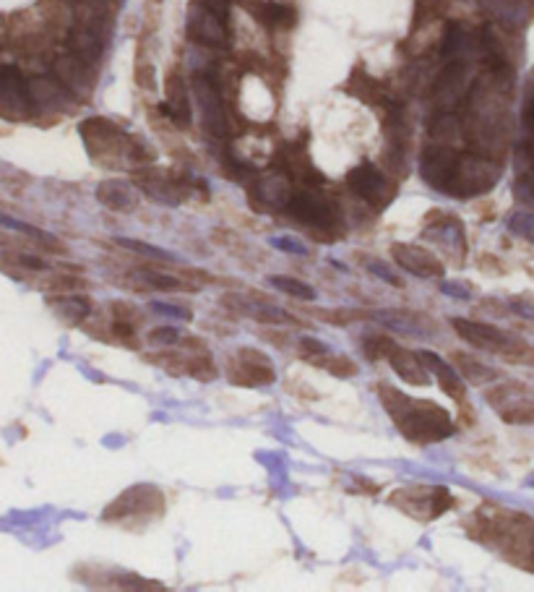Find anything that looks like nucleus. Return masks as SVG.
Wrapping results in <instances>:
<instances>
[{"label": "nucleus", "instance_id": "nucleus-1", "mask_svg": "<svg viewBox=\"0 0 534 592\" xmlns=\"http://www.w3.org/2000/svg\"><path fill=\"white\" fill-rule=\"evenodd\" d=\"M376 392L389 418L394 420V426L412 444H438V441L449 439L451 433H456V423L451 420V415L436 402L412 400L402 389H396L386 381H378Z\"/></svg>", "mask_w": 534, "mask_h": 592}, {"label": "nucleus", "instance_id": "nucleus-2", "mask_svg": "<svg viewBox=\"0 0 534 592\" xmlns=\"http://www.w3.org/2000/svg\"><path fill=\"white\" fill-rule=\"evenodd\" d=\"M389 504H394L399 512L407 517L417 519V522H433L441 514H446L456 499L449 493V488L443 486H404L389 496Z\"/></svg>", "mask_w": 534, "mask_h": 592}, {"label": "nucleus", "instance_id": "nucleus-3", "mask_svg": "<svg viewBox=\"0 0 534 592\" xmlns=\"http://www.w3.org/2000/svg\"><path fill=\"white\" fill-rule=\"evenodd\" d=\"M482 397L508 426H532L534 423V397L524 381H498L495 386H488Z\"/></svg>", "mask_w": 534, "mask_h": 592}, {"label": "nucleus", "instance_id": "nucleus-4", "mask_svg": "<svg viewBox=\"0 0 534 592\" xmlns=\"http://www.w3.org/2000/svg\"><path fill=\"white\" fill-rule=\"evenodd\" d=\"M454 332L462 337L467 345H472L475 350H485V353L503 355L508 360H519L521 355L527 353L529 347L524 342H519L514 334L503 332L493 324H482V321L472 319H451Z\"/></svg>", "mask_w": 534, "mask_h": 592}, {"label": "nucleus", "instance_id": "nucleus-5", "mask_svg": "<svg viewBox=\"0 0 534 592\" xmlns=\"http://www.w3.org/2000/svg\"><path fill=\"white\" fill-rule=\"evenodd\" d=\"M225 373L230 384L235 386H271L277 381V371H274V360L256 347H238V353L232 355L225 363Z\"/></svg>", "mask_w": 534, "mask_h": 592}, {"label": "nucleus", "instance_id": "nucleus-6", "mask_svg": "<svg viewBox=\"0 0 534 592\" xmlns=\"http://www.w3.org/2000/svg\"><path fill=\"white\" fill-rule=\"evenodd\" d=\"M165 512V499L162 493L154 486H133L126 493H120L113 504L107 506L102 519L105 522H126L133 514H141V517L157 519L159 514Z\"/></svg>", "mask_w": 534, "mask_h": 592}, {"label": "nucleus", "instance_id": "nucleus-7", "mask_svg": "<svg viewBox=\"0 0 534 592\" xmlns=\"http://www.w3.org/2000/svg\"><path fill=\"white\" fill-rule=\"evenodd\" d=\"M498 178H501V167L482 160V157H475V154H467L462 160H456L449 193H459V196L485 193L498 183Z\"/></svg>", "mask_w": 534, "mask_h": 592}, {"label": "nucleus", "instance_id": "nucleus-8", "mask_svg": "<svg viewBox=\"0 0 534 592\" xmlns=\"http://www.w3.org/2000/svg\"><path fill=\"white\" fill-rule=\"evenodd\" d=\"M347 183H350L352 191H355L365 204H370V207L383 209L396 196L394 183L383 178L376 167L368 165V162H365V165H357L355 170H350Z\"/></svg>", "mask_w": 534, "mask_h": 592}, {"label": "nucleus", "instance_id": "nucleus-9", "mask_svg": "<svg viewBox=\"0 0 534 592\" xmlns=\"http://www.w3.org/2000/svg\"><path fill=\"white\" fill-rule=\"evenodd\" d=\"M391 259L396 261V267H402L404 272L422 277V280H441L446 274L441 256L422 246H412V243H391Z\"/></svg>", "mask_w": 534, "mask_h": 592}, {"label": "nucleus", "instance_id": "nucleus-10", "mask_svg": "<svg viewBox=\"0 0 534 592\" xmlns=\"http://www.w3.org/2000/svg\"><path fill=\"white\" fill-rule=\"evenodd\" d=\"M32 97L24 76L11 66L0 68V118H27Z\"/></svg>", "mask_w": 534, "mask_h": 592}, {"label": "nucleus", "instance_id": "nucleus-11", "mask_svg": "<svg viewBox=\"0 0 534 592\" xmlns=\"http://www.w3.org/2000/svg\"><path fill=\"white\" fill-rule=\"evenodd\" d=\"M136 186L154 201H162L167 207H178L188 199V186L185 180L175 178L170 173H162V170H144V173L136 175Z\"/></svg>", "mask_w": 534, "mask_h": 592}, {"label": "nucleus", "instance_id": "nucleus-12", "mask_svg": "<svg viewBox=\"0 0 534 592\" xmlns=\"http://www.w3.org/2000/svg\"><path fill=\"white\" fill-rule=\"evenodd\" d=\"M126 285L136 293H152V290H159V293H183V290H191L196 293L198 287L191 285L188 280H180L175 274L165 272V269H154V267H141L133 269L126 277Z\"/></svg>", "mask_w": 534, "mask_h": 592}, {"label": "nucleus", "instance_id": "nucleus-13", "mask_svg": "<svg viewBox=\"0 0 534 592\" xmlns=\"http://www.w3.org/2000/svg\"><path fill=\"white\" fill-rule=\"evenodd\" d=\"M196 97L201 105V115H204V128L214 136H225L230 131V120H227V110L222 105L217 87L206 81L204 76L196 79Z\"/></svg>", "mask_w": 534, "mask_h": 592}, {"label": "nucleus", "instance_id": "nucleus-14", "mask_svg": "<svg viewBox=\"0 0 534 592\" xmlns=\"http://www.w3.org/2000/svg\"><path fill=\"white\" fill-rule=\"evenodd\" d=\"M188 32L196 42L209 47H225L227 45V29L225 19L214 11H209L206 6H193L191 21H188Z\"/></svg>", "mask_w": 534, "mask_h": 592}, {"label": "nucleus", "instance_id": "nucleus-15", "mask_svg": "<svg viewBox=\"0 0 534 592\" xmlns=\"http://www.w3.org/2000/svg\"><path fill=\"white\" fill-rule=\"evenodd\" d=\"M420 355L422 360H425V366H428L430 376H436L441 392L446 394V397H451L454 402H459V405H464V402H467V384H464V379L459 376V371H456L451 363H446L441 355L430 353V350H425V353Z\"/></svg>", "mask_w": 534, "mask_h": 592}, {"label": "nucleus", "instance_id": "nucleus-16", "mask_svg": "<svg viewBox=\"0 0 534 592\" xmlns=\"http://www.w3.org/2000/svg\"><path fill=\"white\" fill-rule=\"evenodd\" d=\"M389 363H391V368H394L396 376H399L404 384H412V386H428L430 384V371H428V366H425L422 355L412 353V350H407V347H402V345L396 347L394 353L389 355Z\"/></svg>", "mask_w": 534, "mask_h": 592}, {"label": "nucleus", "instance_id": "nucleus-17", "mask_svg": "<svg viewBox=\"0 0 534 592\" xmlns=\"http://www.w3.org/2000/svg\"><path fill=\"white\" fill-rule=\"evenodd\" d=\"M165 92L167 100L159 105V113L167 115L178 128H185L191 123V105H188V92H185L183 79L178 74H172L165 84Z\"/></svg>", "mask_w": 534, "mask_h": 592}, {"label": "nucleus", "instance_id": "nucleus-18", "mask_svg": "<svg viewBox=\"0 0 534 592\" xmlns=\"http://www.w3.org/2000/svg\"><path fill=\"white\" fill-rule=\"evenodd\" d=\"M50 308L66 326H81L92 316V298L79 293H63L58 298H50Z\"/></svg>", "mask_w": 534, "mask_h": 592}, {"label": "nucleus", "instance_id": "nucleus-19", "mask_svg": "<svg viewBox=\"0 0 534 592\" xmlns=\"http://www.w3.org/2000/svg\"><path fill=\"white\" fill-rule=\"evenodd\" d=\"M97 201L110 212L128 214L139 207V196L128 183H120V180H105L97 186Z\"/></svg>", "mask_w": 534, "mask_h": 592}, {"label": "nucleus", "instance_id": "nucleus-20", "mask_svg": "<svg viewBox=\"0 0 534 592\" xmlns=\"http://www.w3.org/2000/svg\"><path fill=\"white\" fill-rule=\"evenodd\" d=\"M451 366L459 371V376H462L467 384L485 386V384H490V381H498V371H495V368L485 366V363H482V360H477L475 355L462 353V350L451 353Z\"/></svg>", "mask_w": 534, "mask_h": 592}, {"label": "nucleus", "instance_id": "nucleus-21", "mask_svg": "<svg viewBox=\"0 0 534 592\" xmlns=\"http://www.w3.org/2000/svg\"><path fill=\"white\" fill-rule=\"evenodd\" d=\"M86 60H81L79 55H63V58L55 60V74L58 81L71 92L81 94L89 89V79H86Z\"/></svg>", "mask_w": 534, "mask_h": 592}, {"label": "nucleus", "instance_id": "nucleus-22", "mask_svg": "<svg viewBox=\"0 0 534 592\" xmlns=\"http://www.w3.org/2000/svg\"><path fill=\"white\" fill-rule=\"evenodd\" d=\"M27 87H29V97H32L34 105L58 107V105H66V100H68L66 87H63L60 81L47 79V76L27 81Z\"/></svg>", "mask_w": 534, "mask_h": 592}, {"label": "nucleus", "instance_id": "nucleus-23", "mask_svg": "<svg viewBox=\"0 0 534 592\" xmlns=\"http://www.w3.org/2000/svg\"><path fill=\"white\" fill-rule=\"evenodd\" d=\"M71 50L73 55H79L81 60L92 63V60H97L99 55H102V37H99L97 29H89V27L73 29Z\"/></svg>", "mask_w": 534, "mask_h": 592}, {"label": "nucleus", "instance_id": "nucleus-24", "mask_svg": "<svg viewBox=\"0 0 534 592\" xmlns=\"http://www.w3.org/2000/svg\"><path fill=\"white\" fill-rule=\"evenodd\" d=\"M144 360L170 376H185V368H188V355L172 350V347H159L154 353H144Z\"/></svg>", "mask_w": 534, "mask_h": 592}, {"label": "nucleus", "instance_id": "nucleus-25", "mask_svg": "<svg viewBox=\"0 0 534 592\" xmlns=\"http://www.w3.org/2000/svg\"><path fill=\"white\" fill-rule=\"evenodd\" d=\"M310 366L321 368V371L331 373V376H337V379H352V376H357V373H360V368H357L355 360L347 358V355L331 353V350L326 355H321V358L310 360Z\"/></svg>", "mask_w": 534, "mask_h": 592}, {"label": "nucleus", "instance_id": "nucleus-26", "mask_svg": "<svg viewBox=\"0 0 534 592\" xmlns=\"http://www.w3.org/2000/svg\"><path fill=\"white\" fill-rule=\"evenodd\" d=\"M318 321H324V324H334V326H347L355 324V321H365L370 319L373 313H365L360 308H308Z\"/></svg>", "mask_w": 534, "mask_h": 592}, {"label": "nucleus", "instance_id": "nucleus-27", "mask_svg": "<svg viewBox=\"0 0 534 592\" xmlns=\"http://www.w3.org/2000/svg\"><path fill=\"white\" fill-rule=\"evenodd\" d=\"M185 376H191V379L201 381V384H211V381L219 379V368L209 353H188Z\"/></svg>", "mask_w": 534, "mask_h": 592}, {"label": "nucleus", "instance_id": "nucleus-28", "mask_svg": "<svg viewBox=\"0 0 534 592\" xmlns=\"http://www.w3.org/2000/svg\"><path fill=\"white\" fill-rule=\"evenodd\" d=\"M84 287H89V282L81 277L79 272H58V274H50L45 282H42V290H47V293H79V290H84Z\"/></svg>", "mask_w": 534, "mask_h": 592}, {"label": "nucleus", "instance_id": "nucleus-29", "mask_svg": "<svg viewBox=\"0 0 534 592\" xmlns=\"http://www.w3.org/2000/svg\"><path fill=\"white\" fill-rule=\"evenodd\" d=\"M396 342L394 337H389V334L383 332H376V334H368L363 340V350L365 355H368V360H389V355L396 350Z\"/></svg>", "mask_w": 534, "mask_h": 592}, {"label": "nucleus", "instance_id": "nucleus-30", "mask_svg": "<svg viewBox=\"0 0 534 592\" xmlns=\"http://www.w3.org/2000/svg\"><path fill=\"white\" fill-rule=\"evenodd\" d=\"M269 285L277 287L279 293L290 295V298H297V300H313V295H316L310 285L295 280V277H284V274H274V277H269Z\"/></svg>", "mask_w": 534, "mask_h": 592}, {"label": "nucleus", "instance_id": "nucleus-31", "mask_svg": "<svg viewBox=\"0 0 534 592\" xmlns=\"http://www.w3.org/2000/svg\"><path fill=\"white\" fill-rule=\"evenodd\" d=\"M219 306L225 308V311L235 313V316L253 319V313H256L258 303L248 293H225L222 298H219Z\"/></svg>", "mask_w": 534, "mask_h": 592}, {"label": "nucleus", "instance_id": "nucleus-32", "mask_svg": "<svg viewBox=\"0 0 534 592\" xmlns=\"http://www.w3.org/2000/svg\"><path fill=\"white\" fill-rule=\"evenodd\" d=\"M110 319L139 326L141 329V326H144V311H141L139 306L128 303V300H113V303H110Z\"/></svg>", "mask_w": 534, "mask_h": 592}, {"label": "nucleus", "instance_id": "nucleus-33", "mask_svg": "<svg viewBox=\"0 0 534 592\" xmlns=\"http://www.w3.org/2000/svg\"><path fill=\"white\" fill-rule=\"evenodd\" d=\"M146 342L154 347H175L180 342V334L175 326H157L152 332H146Z\"/></svg>", "mask_w": 534, "mask_h": 592}, {"label": "nucleus", "instance_id": "nucleus-34", "mask_svg": "<svg viewBox=\"0 0 534 592\" xmlns=\"http://www.w3.org/2000/svg\"><path fill=\"white\" fill-rule=\"evenodd\" d=\"M292 8L282 6V3H266L264 6V21L269 27H287L292 24Z\"/></svg>", "mask_w": 534, "mask_h": 592}, {"label": "nucleus", "instance_id": "nucleus-35", "mask_svg": "<svg viewBox=\"0 0 534 592\" xmlns=\"http://www.w3.org/2000/svg\"><path fill=\"white\" fill-rule=\"evenodd\" d=\"M297 347H300V358L303 360H313V358H321V355L329 353V345H324L321 340H316V337H303V340L297 342Z\"/></svg>", "mask_w": 534, "mask_h": 592}, {"label": "nucleus", "instance_id": "nucleus-36", "mask_svg": "<svg viewBox=\"0 0 534 592\" xmlns=\"http://www.w3.org/2000/svg\"><path fill=\"white\" fill-rule=\"evenodd\" d=\"M511 230L516 235H521V238L534 240V217H529V214H514L511 217Z\"/></svg>", "mask_w": 534, "mask_h": 592}, {"label": "nucleus", "instance_id": "nucleus-37", "mask_svg": "<svg viewBox=\"0 0 534 592\" xmlns=\"http://www.w3.org/2000/svg\"><path fill=\"white\" fill-rule=\"evenodd\" d=\"M508 306L514 308L519 316H524V319H532L534 321V295L527 293V295H516V298H511V303Z\"/></svg>", "mask_w": 534, "mask_h": 592}, {"label": "nucleus", "instance_id": "nucleus-38", "mask_svg": "<svg viewBox=\"0 0 534 592\" xmlns=\"http://www.w3.org/2000/svg\"><path fill=\"white\" fill-rule=\"evenodd\" d=\"M118 246L128 248V251H136V253H146V256H154V259H162V256H165V259H167V253L157 251V248H152V246H146V243H139V240H128V238H120V240H118Z\"/></svg>", "mask_w": 534, "mask_h": 592}, {"label": "nucleus", "instance_id": "nucleus-39", "mask_svg": "<svg viewBox=\"0 0 534 592\" xmlns=\"http://www.w3.org/2000/svg\"><path fill=\"white\" fill-rule=\"evenodd\" d=\"M368 269H370V272H373V274H378V277H381V280L389 282V285L404 287V282L399 280V277H396V274L391 272V269H386V264H383V261H378V259L368 261Z\"/></svg>", "mask_w": 534, "mask_h": 592}, {"label": "nucleus", "instance_id": "nucleus-40", "mask_svg": "<svg viewBox=\"0 0 534 592\" xmlns=\"http://www.w3.org/2000/svg\"><path fill=\"white\" fill-rule=\"evenodd\" d=\"M152 308L157 313H170V316H175V319H185L191 321L193 313L191 308H180V306H170V303H152Z\"/></svg>", "mask_w": 534, "mask_h": 592}, {"label": "nucleus", "instance_id": "nucleus-41", "mask_svg": "<svg viewBox=\"0 0 534 592\" xmlns=\"http://www.w3.org/2000/svg\"><path fill=\"white\" fill-rule=\"evenodd\" d=\"M14 261L16 264H21L24 269H32V272H42V269H47V264L40 259V256H29V253H16Z\"/></svg>", "mask_w": 534, "mask_h": 592}, {"label": "nucleus", "instance_id": "nucleus-42", "mask_svg": "<svg viewBox=\"0 0 534 592\" xmlns=\"http://www.w3.org/2000/svg\"><path fill=\"white\" fill-rule=\"evenodd\" d=\"M261 337H264V340H269L274 347H279V350L290 347V334L279 332V329H269V332H261Z\"/></svg>", "mask_w": 534, "mask_h": 592}, {"label": "nucleus", "instance_id": "nucleus-43", "mask_svg": "<svg viewBox=\"0 0 534 592\" xmlns=\"http://www.w3.org/2000/svg\"><path fill=\"white\" fill-rule=\"evenodd\" d=\"M183 350H188V353H206L209 347H206V340H201V337H180L178 342Z\"/></svg>", "mask_w": 534, "mask_h": 592}, {"label": "nucleus", "instance_id": "nucleus-44", "mask_svg": "<svg viewBox=\"0 0 534 592\" xmlns=\"http://www.w3.org/2000/svg\"><path fill=\"white\" fill-rule=\"evenodd\" d=\"M480 306L485 308V311H488L490 316H506V313H508V308H506V303H503V300L485 298V300H480Z\"/></svg>", "mask_w": 534, "mask_h": 592}, {"label": "nucleus", "instance_id": "nucleus-45", "mask_svg": "<svg viewBox=\"0 0 534 592\" xmlns=\"http://www.w3.org/2000/svg\"><path fill=\"white\" fill-rule=\"evenodd\" d=\"M198 3L209 8V11H214V14H219L222 19H225L227 11H230V0H198Z\"/></svg>", "mask_w": 534, "mask_h": 592}, {"label": "nucleus", "instance_id": "nucleus-46", "mask_svg": "<svg viewBox=\"0 0 534 592\" xmlns=\"http://www.w3.org/2000/svg\"><path fill=\"white\" fill-rule=\"evenodd\" d=\"M274 246L282 248V251H292V253H305V248L297 243V240H290V238H277L274 240Z\"/></svg>", "mask_w": 534, "mask_h": 592}, {"label": "nucleus", "instance_id": "nucleus-47", "mask_svg": "<svg viewBox=\"0 0 534 592\" xmlns=\"http://www.w3.org/2000/svg\"><path fill=\"white\" fill-rule=\"evenodd\" d=\"M355 483H357V488H360V491L365 493V496H373V493H378L376 483H370V480H365L363 475H355ZM357 488H355V491H357Z\"/></svg>", "mask_w": 534, "mask_h": 592}, {"label": "nucleus", "instance_id": "nucleus-48", "mask_svg": "<svg viewBox=\"0 0 534 592\" xmlns=\"http://www.w3.org/2000/svg\"><path fill=\"white\" fill-rule=\"evenodd\" d=\"M519 360H524V363H529V366H534V350H527V353L521 355Z\"/></svg>", "mask_w": 534, "mask_h": 592}]
</instances>
